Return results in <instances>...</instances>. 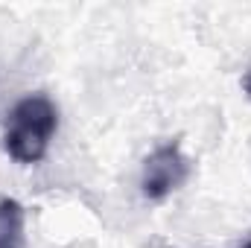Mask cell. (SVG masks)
Instances as JSON below:
<instances>
[{
    "label": "cell",
    "instance_id": "7a4b0ae2",
    "mask_svg": "<svg viewBox=\"0 0 251 248\" xmlns=\"http://www.w3.org/2000/svg\"><path fill=\"white\" fill-rule=\"evenodd\" d=\"M190 178V161L178 143L158 146L140 170V190L149 201H161Z\"/></svg>",
    "mask_w": 251,
    "mask_h": 248
},
{
    "label": "cell",
    "instance_id": "6da1fadb",
    "mask_svg": "<svg viewBox=\"0 0 251 248\" xmlns=\"http://www.w3.org/2000/svg\"><path fill=\"white\" fill-rule=\"evenodd\" d=\"M56 125H59V111L50 97L29 94L18 99L6 120V137H3L6 155L18 164H38L50 149Z\"/></svg>",
    "mask_w": 251,
    "mask_h": 248
},
{
    "label": "cell",
    "instance_id": "3957f363",
    "mask_svg": "<svg viewBox=\"0 0 251 248\" xmlns=\"http://www.w3.org/2000/svg\"><path fill=\"white\" fill-rule=\"evenodd\" d=\"M0 248H26V216L15 198H0Z\"/></svg>",
    "mask_w": 251,
    "mask_h": 248
},
{
    "label": "cell",
    "instance_id": "277c9868",
    "mask_svg": "<svg viewBox=\"0 0 251 248\" xmlns=\"http://www.w3.org/2000/svg\"><path fill=\"white\" fill-rule=\"evenodd\" d=\"M243 91H246V97L251 99V70L246 73V76H243Z\"/></svg>",
    "mask_w": 251,
    "mask_h": 248
},
{
    "label": "cell",
    "instance_id": "5b68a950",
    "mask_svg": "<svg viewBox=\"0 0 251 248\" xmlns=\"http://www.w3.org/2000/svg\"><path fill=\"white\" fill-rule=\"evenodd\" d=\"M246 248H251V243H249V246H246Z\"/></svg>",
    "mask_w": 251,
    "mask_h": 248
}]
</instances>
